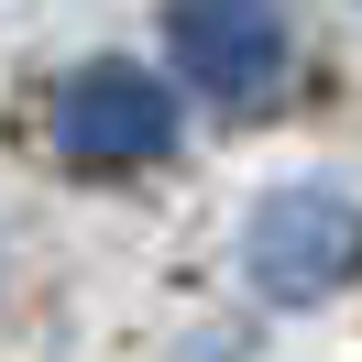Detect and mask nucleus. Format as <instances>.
Here are the masks:
<instances>
[{
	"mask_svg": "<svg viewBox=\"0 0 362 362\" xmlns=\"http://www.w3.org/2000/svg\"><path fill=\"white\" fill-rule=\"evenodd\" d=\"M351 252H362V220H351L340 176H286L242 220V274L264 308H329L351 286Z\"/></svg>",
	"mask_w": 362,
	"mask_h": 362,
	"instance_id": "obj_1",
	"label": "nucleus"
},
{
	"mask_svg": "<svg viewBox=\"0 0 362 362\" xmlns=\"http://www.w3.org/2000/svg\"><path fill=\"white\" fill-rule=\"evenodd\" d=\"M165 45L187 88H209L220 110H264L296 66V11L286 0H165Z\"/></svg>",
	"mask_w": 362,
	"mask_h": 362,
	"instance_id": "obj_2",
	"label": "nucleus"
},
{
	"mask_svg": "<svg viewBox=\"0 0 362 362\" xmlns=\"http://www.w3.org/2000/svg\"><path fill=\"white\" fill-rule=\"evenodd\" d=\"M55 154L77 165V176H121V165H154L176 154V88H165L154 66H121V55H99V66H77L66 88H55Z\"/></svg>",
	"mask_w": 362,
	"mask_h": 362,
	"instance_id": "obj_3",
	"label": "nucleus"
}]
</instances>
